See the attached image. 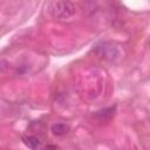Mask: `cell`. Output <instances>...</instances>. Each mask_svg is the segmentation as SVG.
<instances>
[{
    "label": "cell",
    "instance_id": "1",
    "mask_svg": "<svg viewBox=\"0 0 150 150\" xmlns=\"http://www.w3.org/2000/svg\"><path fill=\"white\" fill-rule=\"evenodd\" d=\"M49 11L54 18L62 20L71 18L76 12L75 6L69 1H53L49 5Z\"/></svg>",
    "mask_w": 150,
    "mask_h": 150
},
{
    "label": "cell",
    "instance_id": "4",
    "mask_svg": "<svg viewBox=\"0 0 150 150\" xmlns=\"http://www.w3.org/2000/svg\"><path fill=\"white\" fill-rule=\"evenodd\" d=\"M114 111H115V108H105V109H102V110L97 111L96 117L100 121H109L111 118V116L114 115Z\"/></svg>",
    "mask_w": 150,
    "mask_h": 150
},
{
    "label": "cell",
    "instance_id": "5",
    "mask_svg": "<svg viewBox=\"0 0 150 150\" xmlns=\"http://www.w3.org/2000/svg\"><path fill=\"white\" fill-rule=\"evenodd\" d=\"M22 141L32 150H36L39 148V145H40V141L35 136H25V137H22Z\"/></svg>",
    "mask_w": 150,
    "mask_h": 150
},
{
    "label": "cell",
    "instance_id": "6",
    "mask_svg": "<svg viewBox=\"0 0 150 150\" xmlns=\"http://www.w3.org/2000/svg\"><path fill=\"white\" fill-rule=\"evenodd\" d=\"M45 150H59V148L56 145H54V144H49V145H47L45 148Z\"/></svg>",
    "mask_w": 150,
    "mask_h": 150
},
{
    "label": "cell",
    "instance_id": "3",
    "mask_svg": "<svg viewBox=\"0 0 150 150\" xmlns=\"http://www.w3.org/2000/svg\"><path fill=\"white\" fill-rule=\"evenodd\" d=\"M69 129H70L69 125L66 123H55L52 125L50 131L56 136H63L69 131Z\"/></svg>",
    "mask_w": 150,
    "mask_h": 150
},
{
    "label": "cell",
    "instance_id": "2",
    "mask_svg": "<svg viewBox=\"0 0 150 150\" xmlns=\"http://www.w3.org/2000/svg\"><path fill=\"white\" fill-rule=\"evenodd\" d=\"M96 52L100 54V56H102L105 60L112 61L116 57H118V50L116 47H114L112 45L109 43H102L101 46L96 47Z\"/></svg>",
    "mask_w": 150,
    "mask_h": 150
}]
</instances>
